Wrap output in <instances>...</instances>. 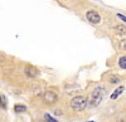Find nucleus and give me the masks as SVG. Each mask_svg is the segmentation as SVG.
Returning a JSON list of instances; mask_svg holds the SVG:
<instances>
[{
  "label": "nucleus",
  "mask_w": 126,
  "mask_h": 122,
  "mask_svg": "<svg viewBox=\"0 0 126 122\" xmlns=\"http://www.w3.org/2000/svg\"><path fill=\"white\" fill-rule=\"evenodd\" d=\"M86 18L92 24H100L101 23V15L97 12H94V10H88L86 13Z\"/></svg>",
  "instance_id": "obj_3"
},
{
  "label": "nucleus",
  "mask_w": 126,
  "mask_h": 122,
  "mask_svg": "<svg viewBox=\"0 0 126 122\" xmlns=\"http://www.w3.org/2000/svg\"><path fill=\"white\" fill-rule=\"evenodd\" d=\"M119 67L121 69H126V55H122L119 58Z\"/></svg>",
  "instance_id": "obj_9"
},
{
  "label": "nucleus",
  "mask_w": 126,
  "mask_h": 122,
  "mask_svg": "<svg viewBox=\"0 0 126 122\" xmlns=\"http://www.w3.org/2000/svg\"><path fill=\"white\" fill-rule=\"evenodd\" d=\"M105 97V88L103 87H97L92 91V93L90 96L88 103L91 107H97L100 106V103L102 102V99Z\"/></svg>",
  "instance_id": "obj_1"
},
{
  "label": "nucleus",
  "mask_w": 126,
  "mask_h": 122,
  "mask_svg": "<svg viewBox=\"0 0 126 122\" xmlns=\"http://www.w3.org/2000/svg\"><path fill=\"white\" fill-rule=\"evenodd\" d=\"M43 98L47 103H54L58 99V96L56 92H53V91H47V92H44L43 95Z\"/></svg>",
  "instance_id": "obj_4"
},
{
  "label": "nucleus",
  "mask_w": 126,
  "mask_h": 122,
  "mask_svg": "<svg viewBox=\"0 0 126 122\" xmlns=\"http://www.w3.org/2000/svg\"><path fill=\"white\" fill-rule=\"evenodd\" d=\"M71 107H72L73 111H76V112H81V111H83L87 107V99H86V97L76 96L75 98H72Z\"/></svg>",
  "instance_id": "obj_2"
},
{
  "label": "nucleus",
  "mask_w": 126,
  "mask_h": 122,
  "mask_svg": "<svg viewBox=\"0 0 126 122\" xmlns=\"http://www.w3.org/2000/svg\"><path fill=\"white\" fill-rule=\"evenodd\" d=\"M109 82L111 84H119L121 82V78L119 76H116V74H110L109 76Z\"/></svg>",
  "instance_id": "obj_6"
},
{
  "label": "nucleus",
  "mask_w": 126,
  "mask_h": 122,
  "mask_svg": "<svg viewBox=\"0 0 126 122\" xmlns=\"http://www.w3.org/2000/svg\"><path fill=\"white\" fill-rule=\"evenodd\" d=\"M3 60H4V57H3V54H1V53H0V63H1Z\"/></svg>",
  "instance_id": "obj_15"
},
{
  "label": "nucleus",
  "mask_w": 126,
  "mask_h": 122,
  "mask_svg": "<svg viewBox=\"0 0 126 122\" xmlns=\"http://www.w3.org/2000/svg\"><path fill=\"white\" fill-rule=\"evenodd\" d=\"M0 107L3 109H6V99L4 95H0Z\"/></svg>",
  "instance_id": "obj_11"
},
{
  "label": "nucleus",
  "mask_w": 126,
  "mask_h": 122,
  "mask_svg": "<svg viewBox=\"0 0 126 122\" xmlns=\"http://www.w3.org/2000/svg\"><path fill=\"white\" fill-rule=\"evenodd\" d=\"M14 111H15L16 113H23V112H25V111H27V107L24 105H15L14 106Z\"/></svg>",
  "instance_id": "obj_8"
},
{
  "label": "nucleus",
  "mask_w": 126,
  "mask_h": 122,
  "mask_svg": "<svg viewBox=\"0 0 126 122\" xmlns=\"http://www.w3.org/2000/svg\"><path fill=\"white\" fill-rule=\"evenodd\" d=\"M44 117H46V120H47L48 122H58L56 118H53V117H52L50 115H48V113H46V115H44Z\"/></svg>",
  "instance_id": "obj_12"
},
{
  "label": "nucleus",
  "mask_w": 126,
  "mask_h": 122,
  "mask_svg": "<svg viewBox=\"0 0 126 122\" xmlns=\"http://www.w3.org/2000/svg\"><path fill=\"white\" fill-rule=\"evenodd\" d=\"M116 16H117L119 19H121V20H122V22H124V23L126 24V16H125V15H122V14H120V13H117V14H116Z\"/></svg>",
  "instance_id": "obj_13"
},
{
  "label": "nucleus",
  "mask_w": 126,
  "mask_h": 122,
  "mask_svg": "<svg viewBox=\"0 0 126 122\" xmlns=\"http://www.w3.org/2000/svg\"><path fill=\"white\" fill-rule=\"evenodd\" d=\"M115 30H116L117 34H126V28L122 25H116L115 27Z\"/></svg>",
  "instance_id": "obj_10"
},
{
  "label": "nucleus",
  "mask_w": 126,
  "mask_h": 122,
  "mask_svg": "<svg viewBox=\"0 0 126 122\" xmlns=\"http://www.w3.org/2000/svg\"><path fill=\"white\" fill-rule=\"evenodd\" d=\"M24 72H25V74L28 77H32V78H34V77H37L39 74V70L35 67H33V66H27L25 69H24Z\"/></svg>",
  "instance_id": "obj_5"
},
{
  "label": "nucleus",
  "mask_w": 126,
  "mask_h": 122,
  "mask_svg": "<svg viewBox=\"0 0 126 122\" xmlns=\"http://www.w3.org/2000/svg\"><path fill=\"white\" fill-rule=\"evenodd\" d=\"M121 48L126 49V40H122V42H121Z\"/></svg>",
  "instance_id": "obj_14"
},
{
  "label": "nucleus",
  "mask_w": 126,
  "mask_h": 122,
  "mask_svg": "<svg viewBox=\"0 0 126 122\" xmlns=\"http://www.w3.org/2000/svg\"><path fill=\"white\" fill-rule=\"evenodd\" d=\"M88 122H93V121H88Z\"/></svg>",
  "instance_id": "obj_16"
},
{
  "label": "nucleus",
  "mask_w": 126,
  "mask_h": 122,
  "mask_svg": "<svg viewBox=\"0 0 126 122\" xmlns=\"http://www.w3.org/2000/svg\"><path fill=\"white\" fill-rule=\"evenodd\" d=\"M124 92V86H120L119 88H116L113 91V93L111 95V99H116L119 96H121V93Z\"/></svg>",
  "instance_id": "obj_7"
}]
</instances>
